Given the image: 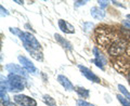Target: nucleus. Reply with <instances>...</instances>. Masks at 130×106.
<instances>
[{
    "label": "nucleus",
    "instance_id": "f257e3e1",
    "mask_svg": "<svg viewBox=\"0 0 130 106\" xmlns=\"http://www.w3.org/2000/svg\"><path fill=\"white\" fill-rule=\"evenodd\" d=\"M121 37L117 35L116 31L107 27H98V29L95 30V40L98 44L107 50L114 42H116Z\"/></svg>",
    "mask_w": 130,
    "mask_h": 106
},
{
    "label": "nucleus",
    "instance_id": "f03ea898",
    "mask_svg": "<svg viewBox=\"0 0 130 106\" xmlns=\"http://www.w3.org/2000/svg\"><path fill=\"white\" fill-rule=\"evenodd\" d=\"M1 87L11 92H20L25 88V80L22 76L10 75L8 77V80L5 81V83L1 82Z\"/></svg>",
    "mask_w": 130,
    "mask_h": 106
},
{
    "label": "nucleus",
    "instance_id": "7ed1b4c3",
    "mask_svg": "<svg viewBox=\"0 0 130 106\" xmlns=\"http://www.w3.org/2000/svg\"><path fill=\"white\" fill-rule=\"evenodd\" d=\"M126 49H127V42L126 40L120 38L119 40H117L116 42H114L109 49L107 50L108 54L112 55V56H118V55H121L124 54L126 52Z\"/></svg>",
    "mask_w": 130,
    "mask_h": 106
},
{
    "label": "nucleus",
    "instance_id": "20e7f679",
    "mask_svg": "<svg viewBox=\"0 0 130 106\" xmlns=\"http://www.w3.org/2000/svg\"><path fill=\"white\" fill-rule=\"evenodd\" d=\"M24 43V47H29L34 50H40V43L38 42V40L35 38L34 35H31L30 32H24L23 36L20 38Z\"/></svg>",
    "mask_w": 130,
    "mask_h": 106
},
{
    "label": "nucleus",
    "instance_id": "39448f33",
    "mask_svg": "<svg viewBox=\"0 0 130 106\" xmlns=\"http://www.w3.org/2000/svg\"><path fill=\"white\" fill-rule=\"evenodd\" d=\"M14 101L21 106H37L36 102L32 97H29L24 94H18L14 96Z\"/></svg>",
    "mask_w": 130,
    "mask_h": 106
},
{
    "label": "nucleus",
    "instance_id": "423d86ee",
    "mask_svg": "<svg viewBox=\"0 0 130 106\" xmlns=\"http://www.w3.org/2000/svg\"><path fill=\"white\" fill-rule=\"evenodd\" d=\"M6 69L10 73L11 75H18V76H22L24 78L27 77V72L25 69H23L20 65L16 64H8L6 66Z\"/></svg>",
    "mask_w": 130,
    "mask_h": 106
},
{
    "label": "nucleus",
    "instance_id": "0eeeda50",
    "mask_svg": "<svg viewBox=\"0 0 130 106\" xmlns=\"http://www.w3.org/2000/svg\"><path fill=\"white\" fill-rule=\"evenodd\" d=\"M78 68L80 69L81 74L86 77L88 80H91V81H93V82H96V83H100L101 82V80H100L99 77H98L92 70H90L89 68L83 66V65H78Z\"/></svg>",
    "mask_w": 130,
    "mask_h": 106
},
{
    "label": "nucleus",
    "instance_id": "6e6552de",
    "mask_svg": "<svg viewBox=\"0 0 130 106\" xmlns=\"http://www.w3.org/2000/svg\"><path fill=\"white\" fill-rule=\"evenodd\" d=\"M19 61H20V63L22 64V66L25 68V70L27 73H30V74H36V73H37V68L35 67V65L32 64L27 58L20 55L19 56Z\"/></svg>",
    "mask_w": 130,
    "mask_h": 106
},
{
    "label": "nucleus",
    "instance_id": "1a4fd4ad",
    "mask_svg": "<svg viewBox=\"0 0 130 106\" xmlns=\"http://www.w3.org/2000/svg\"><path fill=\"white\" fill-rule=\"evenodd\" d=\"M93 54H94V60H93V62L95 63V65L98 67H100L101 69H104V65L106 64V60H105L104 56L99 52L98 48H93Z\"/></svg>",
    "mask_w": 130,
    "mask_h": 106
},
{
    "label": "nucleus",
    "instance_id": "9d476101",
    "mask_svg": "<svg viewBox=\"0 0 130 106\" xmlns=\"http://www.w3.org/2000/svg\"><path fill=\"white\" fill-rule=\"evenodd\" d=\"M58 81L60 82V84L65 89V90H67V91H73L75 89L74 85L72 84V82L68 80L67 77H65L63 75H59L58 76Z\"/></svg>",
    "mask_w": 130,
    "mask_h": 106
},
{
    "label": "nucleus",
    "instance_id": "9b49d317",
    "mask_svg": "<svg viewBox=\"0 0 130 106\" xmlns=\"http://www.w3.org/2000/svg\"><path fill=\"white\" fill-rule=\"evenodd\" d=\"M59 27L63 32H66V34H74L75 32V28L64 20H59Z\"/></svg>",
    "mask_w": 130,
    "mask_h": 106
},
{
    "label": "nucleus",
    "instance_id": "f8f14e48",
    "mask_svg": "<svg viewBox=\"0 0 130 106\" xmlns=\"http://www.w3.org/2000/svg\"><path fill=\"white\" fill-rule=\"evenodd\" d=\"M90 14H91V16L93 19L102 20V19H104V16H105V12L102 9H100V8L93 7V8H91V10H90Z\"/></svg>",
    "mask_w": 130,
    "mask_h": 106
},
{
    "label": "nucleus",
    "instance_id": "ddd939ff",
    "mask_svg": "<svg viewBox=\"0 0 130 106\" xmlns=\"http://www.w3.org/2000/svg\"><path fill=\"white\" fill-rule=\"evenodd\" d=\"M54 38H55V40H56V41H58V42H59V43H60V44H61V46H62L63 48L70 49V50L72 49V44H71L70 42H68L67 40H65L64 38H62V37H61L60 35L55 34V35H54Z\"/></svg>",
    "mask_w": 130,
    "mask_h": 106
},
{
    "label": "nucleus",
    "instance_id": "4468645a",
    "mask_svg": "<svg viewBox=\"0 0 130 106\" xmlns=\"http://www.w3.org/2000/svg\"><path fill=\"white\" fill-rule=\"evenodd\" d=\"M25 49L30 53V55L32 56V58H35L36 60H38V61H42V54L40 52H38L37 50H34V49H31L29 47H25Z\"/></svg>",
    "mask_w": 130,
    "mask_h": 106
},
{
    "label": "nucleus",
    "instance_id": "2eb2a0df",
    "mask_svg": "<svg viewBox=\"0 0 130 106\" xmlns=\"http://www.w3.org/2000/svg\"><path fill=\"white\" fill-rule=\"evenodd\" d=\"M75 91L78 93L83 99H87V97H89V90H87V89H85L83 87H76Z\"/></svg>",
    "mask_w": 130,
    "mask_h": 106
},
{
    "label": "nucleus",
    "instance_id": "dca6fc26",
    "mask_svg": "<svg viewBox=\"0 0 130 106\" xmlns=\"http://www.w3.org/2000/svg\"><path fill=\"white\" fill-rule=\"evenodd\" d=\"M43 101L48 106H56V102L54 101L53 97H51L50 95H43Z\"/></svg>",
    "mask_w": 130,
    "mask_h": 106
},
{
    "label": "nucleus",
    "instance_id": "f3484780",
    "mask_svg": "<svg viewBox=\"0 0 130 106\" xmlns=\"http://www.w3.org/2000/svg\"><path fill=\"white\" fill-rule=\"evenodd\" d=\"M118 89H119V91H120L121 93H123V95L126 97V99L130 101V93L128 92L127 89H126L123 84H118Z\"/></svg>",
    "mask_w": 130,
    "mask_h": 106
},
{
    "label": "nucleus",
    "instance_id": "a211bd4d",
    "mask_svg": "<svg viewBox=\"0 0 130 106\" xmlns=\"http://www.w3.org/2000/svg\"><path fill=\"white\" fill-rule=\"evenodd\" d=\"M117 99H118V101H119L120 103L123 104L124 106H130V101L126 99V97H125L124 95L118 94V95H117Z\"/></svg>",
    "mask_w": 130,
    "mask_h": 106
},
{
    "label": "nucleus",
    "instance_id": "6ab92c4d",
    "mask_svg": "<svg viewBox=\"0 0 130 106\" xmlns=\"http://www.w3.org/2000/svg\"><path fill=\"white\" fill-rule=\"evenodd\" d=\"M9 29H10V31L12 32V34H14V35H16V36H19L20 38H21L22 36H23V34H24V32H23L21 29H19V28H15V27H10Z\"/></svg>",
    "mask_w": 130,
    "mask_h": 106
},
{
    "label": "nucleus",
    "instance_id": "aec40b11",
    "mask_svg": "<svg viewBox=\"0 0 130 106\" xmlns=\"http://www.w3.org/2000/svg\"><path fill=\"white\" fill-rule=\"evenodd\" d=\"M6 91H7L6 89L3 87H1V101H2V104L6 103V102H9V97H8Z\"/></svg>",
    "mask_w": 130,
    "mask_h": 106
},
{
    "label": "nucleus",
    "instance_id": "412c9836",
    "mask_svg": "<svg viewBox=\"0 0 130 106\" xmlns=\"http://www.w3.org/2000/svg\"><path fill=\"white\" fill-rule=\"evenodd\" d=\"M76 105H77V106H94L93 104H91V103H88V102L84 101V100H77V102H76Z\"/></svg>",
    "mask_w": 130,
    "mask_h": 106
},
{
    "label": "nucleus",
    "instance_id": "4be33fe9",
    "mask_svg": "<svg viewBox=\"0 0 130 106\" xmlns=\"http://www.w3.org/2000/svg\"><path fill=\"white\" fill-rule=\"evenodd\" d=\"M98 3H99V5H100V7L105 8V7H107V5H108V1H104V0H101V1H98Z\"/></svg>",
    "mask_w": 130,
    "mask_h": 106
},
{
    "label": "nucleus",
    "instance_id": "5701e85b",
    "mask_svg": "<svg viewBox=\"0 0 130 106\" xmlns=\"http://www.w3.org/2000/svg\"><path fill=\"white\" fill-rule=\"evenodd\" d=\"M0 9H1V11H2V13H1V15H2V16H7L8 14H9V13H8V11H7L6 9H3V7H2V6L0 7Z\"/></svg>",
    "mask_w": 130,
    "mask_h": 106
},
{
    "label": "nucleus",
    "instance_id": "b1692460",
    "mask_svg": "<svg viewBox=\"0 0 130 106\" xmlns=\"http://www.w3.org/2000/svg\"><path fill=\"white\" fill-rule=\"evenodd\" d=\"M87 1H76L75 2V6L76 7H78V6H84V5H86Z\"/></svg>",
    "mask_w": 130,
    "mask_h": 106
},
{
    "label": "nucleus",
    "instance_id": "393cba45",
    "mask_svg": "<svg viewBox=\"0 0 130 106\" xmlns=\"http://www.w3.org/2000/svg\"><path fill=\"white\" fill-rule=\"evenodd\" d=\"M3 106H16V105L11 103V102H6V103H3Z\"/></svg>",
    "mask_w": 130,
    "mask_h": 106
},
{
    "label": "nucleus",
    "instance_id": "a878e982",
    "mask_svg": "<svg viewBox=\"0 0 130 106\" xmlns=\"http://www.w3.org/2000/svg\"><path fill=\"white\" fill-rule=\"evenodd\" d=\"M124 25H125L126 27H128L129 29H130V23H129L128 21H124Z\"/></svg>",
    "mask_w": 130,
    "mask_h": 106
},
{
    "label": "nucleus",
    "instance_id": "bb28decb",
    "mask_svg": "<svg viewBox=\"0 0 130 106\" xmlns=\"http://www.w3.org/2000/svg\"><path fill=\"white\" fill-rule=\"evenodd\" d=\"M127 78H128V81H129V83H130V72H128V74H127Z\"/></svg>",
    "mask_w": 130,
    "mask_h": 106
},
{
    "label": "nucleus",
    "instance_id": "cd10ccee",
    "mask_svg": "<svg viewBox=\"0 0 130 106\" xmlns=\"http://www.w3.org/2000/svg\"><path fill=\"white\" fill-rule=\"evenodd\" d=\"M127 52H128V54L130 55V43H129V46H128V49H127Z\"/></svg>",
    "mask_w": 130,
    "mask_h": 106
},
{
    "label": "nucleus",
    "instance_id": "c85d7f7f",
    "mask_svg": "<svg viewBox=\"0 0 130 106\" xmlns=\"http://www.w3.org/2000/svg\"><path fill=\"white\" fill-rule=\"evenodd\" d=\"M15 2H16V3H19V5H23V1H18V0H16Z\"/></svg>",
    "mask_w": 130,
    "mask_h": 106
},
{
    "label": "nucleus",
    "instance_id": "c756f323",
    "mask_svg": "<svg viewBox=\"0 0 130 106\" xmlns=\"http://www.w3.org/2000/svg\"><path fill=\"white\" fill-rule=\"evenodd\" d=\"M127 17H128V19H130V14H128V15H127Z\"/></svg>",
    "mask_w": 130,
    "mask_h": 106
}]
</instances>
